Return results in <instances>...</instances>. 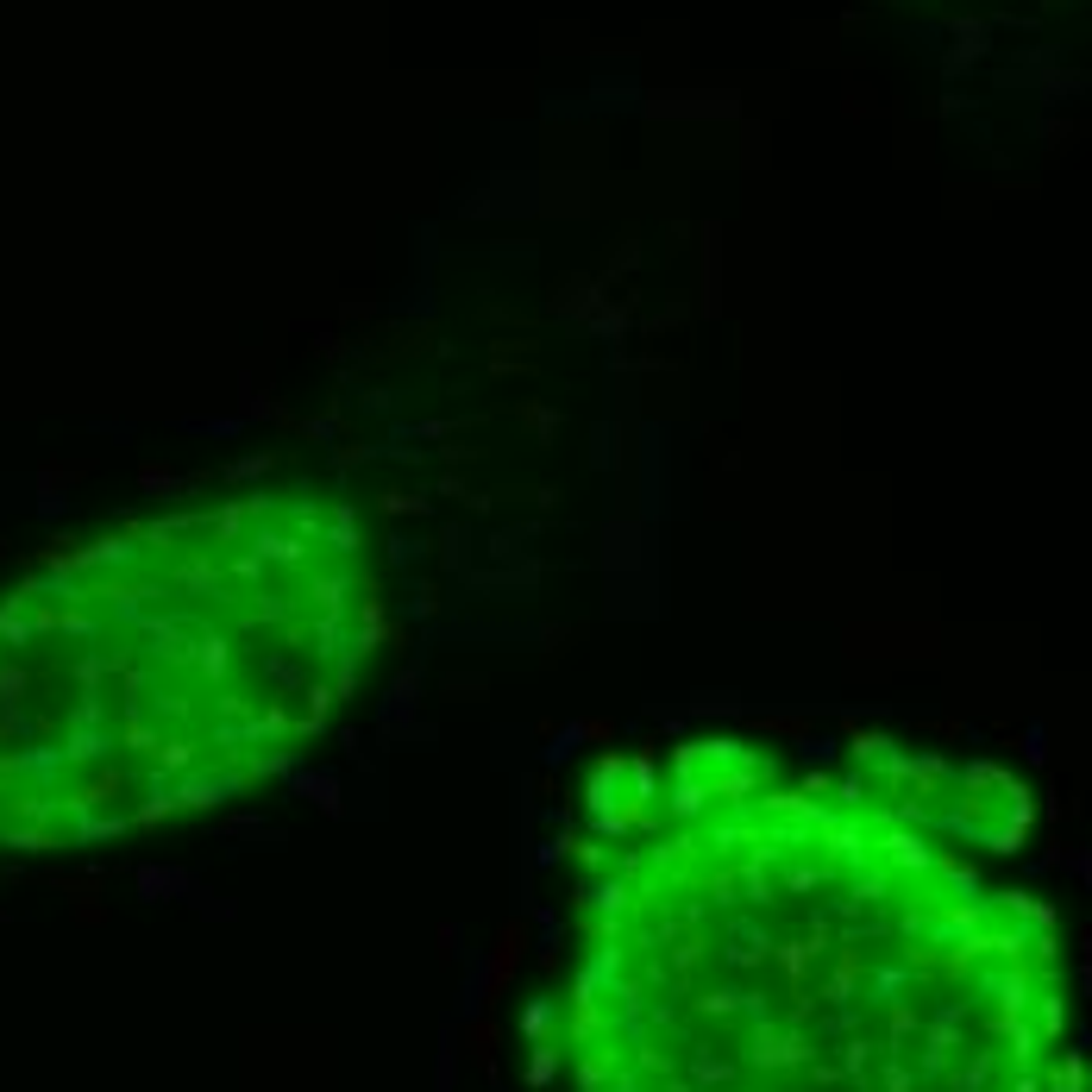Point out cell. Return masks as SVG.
Segmentation results:
<instances>
[{"mask_svg":"<svg viewBox=\"0 0 1092 1092\" xmlns=\"http://www.w3.org/2000/svg\"><path fill=\"white\" fill-rule=\"evenodd\" d=\"M942 760H610L571 854L566 1092H1086L1036 898L948 848Z\"/></svg>","mask_w":1092,"mask_h":1092,"instance_id":"obj_1","label":"cell"},{"mask_svg":"<svg viewBox=\"0 0 1092 1092\" xmlns=\"http://www.w3.org/2000/svg\"><path fill=\"white\" fill-rule=\"evenodd\" d=\"M390 634L352 509L252 490L57 553L0 603V841L88 848L276 778Z\"/></svg>","mask_w":1092,"mask_h":1092,"instance_id":"obj_2","label":"cell"}]
</instances>
